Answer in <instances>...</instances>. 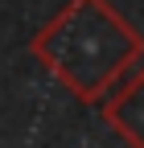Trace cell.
Returning a JSON list of instances; mask_svg holds the SVG:
<instances>
[{
    "instance_id": "1",
    "label": "cell",
    "mask_w": 144,
    "mask_h": 148,
    "mask_svg": "<svg viewBox=\"0 0 144 148\" xmlns=\"http://www.w3.org/2000/svg\"><path fill=\"white\" fill-rule=\"evenodd\" d=\"M29 53L78 103H99L144 58V37L107 0H66L33 33Z\"/></svg>"
},
{
    "instance_id": "2",
    "label": "cell",
    "mask_w": 144,
    "mask_h": 148,
    "mask_svg": "<svg viewBox=\"0 0 144 148\" xmlns=\"http://www.w3.org/2000/svg\"><path fill=\"white\" fill-rule=\"evenodd\" d=\"M103 119L115 127V136L128 148H144V70L115 82L111 95H103Z\"/></svg>"
}]
</instances>
